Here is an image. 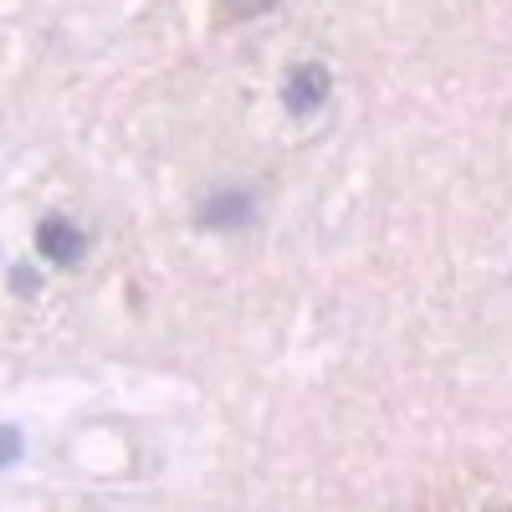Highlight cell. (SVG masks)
<instances>
[{
  "label": "cell",
  "mask_w": 512,
  "mask_h": 512,
  "mask_svg": "<svg viewBox=\"0 0 512 512\" xmlns=\"http://www.w3.org/2000/svg\"><path fill=\"white\" fill-rule=\"evenodd\" d=\"M282 98H287L292 113H313V108H323V98H328V72L313 67V62H308V67H292Z\"/></svg>",
  "instance_id": "cell-1"
},
{
  "label": "cell",
  "mask_w": 512,
  "mask_h": 512,
  "mask_svg": "<svg viewBox=\"0 0 512 512\" xmlns=\"http://www.w3.org/2000/svg\"><path fill=\"white\" fill-rule=\"evenodd\" d=\"M277 0H210V11H216L221 26H236V21H251V16H267Z\"/></svg>",
  "instance_id": "cell-3"
},
{
  "label": "cell",
  "mask_w": 512,
  "mask_h": 512,
  "mask_svg": "<svg viewBox=\"0 0 512 512\" xmlns=\"http://www.w3.org/2000/svg\"><path fill=\"white\" fill-rule=\"evenodd\" d=\"M36 246L41 251H47L52 256V262H77V256H82V231H72L62 216H52V221H41V231H36Z\"/></svg>",
  "instance_id": "cell-2"
}]
</instances>
